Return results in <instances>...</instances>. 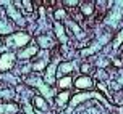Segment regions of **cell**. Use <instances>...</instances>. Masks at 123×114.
Instances as JSON below:
<instances>
[{"mask_svg": "<svg viewBox=\"0 0 123 114\" xmlns=\"http://www.w3.org/2000/svg\"><path fill=\"white\" fill-rule=\"evenodd\" d=\"M29 40H31L29 34H26V32H13L12 36H8L5 40H3V43H5L6 47L23 48L29 43Z\"/></svg>", "mask_w": 123, "mask_h": 114, "instance_id": "cell-1", "label": "cell"}, {"mask_svg": "<svg viewBox=\"0 0 123 114\" xmlns=\"http://www.w3.org/2000/svg\"><path fill=\"white\" fill-rule=\"evenodd\" d=\"M15 61H16V55L13 52L0 53V72H8L10 69H13Z\"/></svg>", "mask_w": 123, "mask_h": 114, "instance_id": "cell-2", "label": "cell"}, {"mask_svg": "<svg viewBox=\"0 0 123 114\" xmlns=\"http://www.w3.org/2000/svg\"><path fill=\"white\" fill-rule=\"evenodd\" d=\"M49 63H50V55H49V52H47V50H42V52H39V58L32 63L31 69H32L34 72L44 71V69H47Z\"/></svg>", "mask_w": 123, "mask_h": 114, "instance_id": "cell-3", "label": "cell"}, {"mask_svg": "<svg viewBox=\"0 0 123 114\" xmlns=\"http://www.w3.org/2000/svg\"><path fill=\"white\" fill-rule=\"evenodd\" d=\"M25 82H28L29 85H36L37 88H41V92H42L49 100H52V95H54V93L49 90V85H45L41 79H36L34 76H28V77H25Z\"/></svg>", "mask_w": 123, "mask_h": 114, "instance_id": "cell-4", "label": "cell"}, {"mask_svg": "<svg viewBox=\"0 0 123 114\" xmlns=\"http://www.w3.org/2000/svg\"><path fill=\"white\" fill-rule=\"evenodd\" d=\"M55 76H57V58L54 61L50 60L49 66H47V69H45L44 84H45V85H54V82H55Z\"/></svg>", "mask_w": 123, "mask_h": 114, "instance_id": "cell-5", "label": "cell"}, {"mask_svg": "<svg viewBox=\"0 0 123 114\" xmlns=\"http://www.w3.org/2000/svg\"><path fill=\"white\" fill-rule=\"evenodd\" d=\"M37 53H39V47H37L36 43H31L29 47L23 48L21 52H18V53H16V58H19V60H28V58L36 56Z\"/></svg>", "mask_w": 123, "mask_h": 114, "instance_id": "cell-6", "label": "cell"}, {"mask_svg": "<svg viewBox=\"0 0 123 114\" xmlns=\"http://www.w3.org/2000/svg\"><path fill=\"white\" fill-rule=\"evenodd\" d=\"M73 85L78 90H87V88H91L92 85H94V80H92V77H89V76H80V77L73 82Z\"/></svg>", "mask_w": 123, "mask_h": 114, "instance_id": "cell-7", "label": "cell"}, {"mask_svg": "<svg viewBox=\"0 0 123 114\" xmlns=\"http://www.w3.org/2000/svg\"><path fill=\"white\" fill-rule=\"evenodd\" d=\"M87 98H97V100H100V101L107 103V100H105L104 96H100L99 93H81V95H74L73 96V100H71V106L80 104L81 101H84V100H87Z\"/></svg>", "mask_w": 123, "mask_h": 114, "instance_id": "cell-8", "label": "cell"}, {"mask_svg": "<svg viewBox=\"0 0 123 114\" xmlns=\"http://www.w3.org/2000/svg\"><path fill=\"white\" fill-rule=\"evenodd\" d=\"M0 34H10L12 36V32H13V23L10 21V19L6 18L3 13L5 11H2L0 10Z\"/></svg>", "mask_w": 123, "mask_h": 114, "instance_id": "cell-9", "label": "cell"}, {"mask_svg": "<svg viewBox=\"0 0 123 114\" xmlns=\"http://www.w3.org/2000/svg\"><path fill=\"white\" fill-rule=\"evenodd\" d=\"M73 71H74V63L73 61H63V63H60L58 67H57V72H58V76H62V77L70 76V72H73Z\"/></svg>", "mask_w": 123, "mask_h": 114, "instance_id": "cell-10", "label": "cell"}, {"mask_svg": "<svg viewBox=\"0 0 123 114\" xmlns=\"http://www.w3.org/2000/svg\"><path fill=\"white\" fill-rule=\"evenodd\" d=\"M80 11L83 16H92L94 11H96V3H92V2H81Z\"/></svg>", "mask_w": 123, "mask_h": 114, "instance_id": "cell-11", "label": "cell"}, {"mask_svg": "<svg viewBox=\"0 0 123 114\" xmlns=\"http://www.w3.org/2000/svg\"><path fill=\"white\" fill-rule=\"evenodd\" d=\"M18 104L16 103H2L0 104V114H15L18 113Z\"/></svg>", "mask_w": 123, "mask_h": 114, "instance_id": "cell-12", "label": "cell"}, {"mask_svg": "<svg viewBox=\"0 0 123 114\" xmlns=\"http://www.w3.org/2000/svg\"><path fill=\"white\" fill-rule=\"evenodd\" d=\"M70 96H71V93H70L68 90L60 92V93L57 95V98H55L57 106H58V108H65V106H67V103H68V100H70Z\"/></svg>", "mask_w": 123, "mask_h": 114, "instance_id": "cell-13", "label": "cell"}, {"mask_svg": "<svg viewBox=\"0 0 123 114\" xmlns=\"http://www.w3.org/2000/svg\"><path fill=\"white\" fill-rule=\"evenodd\" d=\"M54 31H55V36L58 39V42H62V43L67 42V34H65V27L62 26V23H54Z\"/></svg>", "mask_w": 123, "mask_h": 114, "instance_id": "cell-14", "label": "cell"}, {"mask_svg": "<svg viewBox=\"0 0 123 114\" xmlns=\"http://www.w3.org/2000/svg\"><path fill=\"white\" fill-rule=\"evenodd\" d=\"M32 104H34L37 109H41V111H47V109H49V104H47V101L44 100L42 96H39V95H36L34 98H32Z\"/></svg>", "mask_w": 123, "mask_h": 114, "instance_id": "cell-15", "label": "cell"}, {"mask_svg": "<svg viewBox=\"0 0 123 114\" xmlns=\"http://www.w3.org/2000/svg\"><path fill=\"white\" fill-rule=\"evenodd\" d=\"M58 87H60L62 90H63V88H65V90L71 88V87H73V77H71V76L60 77V80H58Z\"/></svg>", "mask_w": 123, "mask_h": 114, "instance_id": "cell-16", "label": "cell"}, {"mask_svg": "<svg viewBox=\"0 0 123 114\" xmlns=\"http://www.w3.org/2000/svg\"><path fill=\"white\" fill-rule=\"evenodd\" d=\"M67 23H68V27H70V29L73 31V34H74L76 37H83V36H84V34H83V31L80 29V26H78V24L74 23V21H71V19H68Z\"/></svg>", "mask_w": 123, "mask_h": 114, "instance_id": "cell-17", "label": "cell"}, {"mask_svg": "<svg viewBox=\"0 0 123 114\" xmlns=\"http://www.w3.org/2000/svg\"><path fill=\"white\" fill-rule=\"evenodd\" d=\"M37 43H39V45H41L42 48H45V50H47V48H50L52 45H54V42H50L47 36H41V37H37Z\"/></svg>", "mask_w": 123, "mask_h": 114, "instance_id": "cell-18", "label": "cell"}, {"mask_svg": "<svg viewBox=\"0 0 123 114\" xmlns=\"http://www.w3.org/2000/svg\"><path fill=\"white\" fill-rule=\"evenodd\" d=\"M67 18V10H63V8H58L54 11V19H55V23H60L63 19Z\"/></svg>", "mask_w": 123, "mask_h": 114, "instance_id": "cell-19", "label": "cell"}, {"mask_svg": "<svg viewBox=\"0 0 123 114\" xmlns=\"http://www.w3.org/2000/svg\"><path fill=\"white\" fill-rule=\"evenodd\" d=\"M122 42H123V29L120 31V32H118V36L115 37V39H113V48L117 50V48L120 47V45H122Z\"/></svg>", "mask_w": 123, "mask_h": 114, "instance_id": "cell-20", "label": "cell"}, {"mask_svg": "<svg viewBox=\"0 0 123 114\" xmlns=\"http://www.w3.org/2000/svg\"><path fill=\"white\" fill-rule=\"evenodd\" d=\"M81 2H78V0H63V5L68 6V8H74V6H80Z\"/></svg>", "mask_w": 123, "mask_h": 114, "instance_id": "cell-21", "label": "cell"}, {"mask_svg": "<svg viewBox=\"0 0 123 114\" xmlns=\"http://www.w3.org/2000/svg\"><path fill=\"white\" fill-rule=\"evenodd\" d=\"M81 72H83V76H87L89 72H92V66H91V64H87V63H83V66H81Z\"/></svg>", "mask_w": 123, "mask_h": 114, "instance_id": "cell-22", "label": "cell"}, {"mask_svg": "<svg viewBox=\"0 0 123 114\" xmlns=\"http://www.w3.org/2000/svg\"><path fill=\"white\" fill-rule=\"evenodd\" d=\"M23 6H25L26 13H32V8H34V6H32V3H31L29 0H25V2H23Z\"/></svg>", "mask_w": 123, "mask_h": 114, "instance_id": "cell-23", "label": "cell"}, {"mask_svg": "<svg viewBox=\"0 0 123 114\" xmlns=\"http://www.w3.org/2000/svg\"><path fill=\"white\" fill-rule=\"evenodd\" d=\"M96 76H97V79H99V80H105V79L109 77V74H107L105 71H102V69H99Z\"/></svg>", "mask_w": 123, "mask_h": 114, "instance_id": "cell-24", "label": "cell"}, {"mask_svg": "<svg viewBox=\"0 0 123 114\" xmlns=\"http://www.w3.org/2000/svg\"><path fill=\"white\" fill-rule=\"evenodd\" d=\"M107 64H109V61L105 60V58H104V60L100 58V60L97 61V67H99V69H102V67H105V66H107Z\"/></svg>", "mask_w": 123, "mask_h": 114, "instance_id": "cell-25", "label": "cell"}, {"mask_svg": "<svg viewBox=\"0 0 123 114\" xmlns=\"http://www.w3.org/2000/svg\"><path fill=\"white\" fill-rule=\"evenodd\" d=\"M113 64H115L117 67H122L123 66V60L122 58H115V60H113Z\"/></svg>", "mask_w": 123, "mask_h": 114, "instance_id": "cell-26", "label": "cell"}, {"mask_svg": "<svg viewBox=\"0 0 123 114\" xmlns=\"http://www.w3.org/2000/svg\"><path fill=\"white\" fill-rule=\"evenodd\" d=\"M97 88H99V90H102V92H105V93H107V85H105V84H102V82H97Z\"/></svg>", "mask_w": 123, "mask_h": 114, "instance_id": "cell-27", "label": "cell"}, {"mask_svg": "<svg viewBox=\"0 0 123 114\" xmlns=\"http://www.w3.org/2000/svg\"><path fill=\"white\" fill-rule=\"evenodd\" d=\"M110 114H115V113H110Z\"/></svg>", "mask_w": 123, "mask_h": 114, "instance_id": "cell-28", "label": "cell"}]
</instances>
